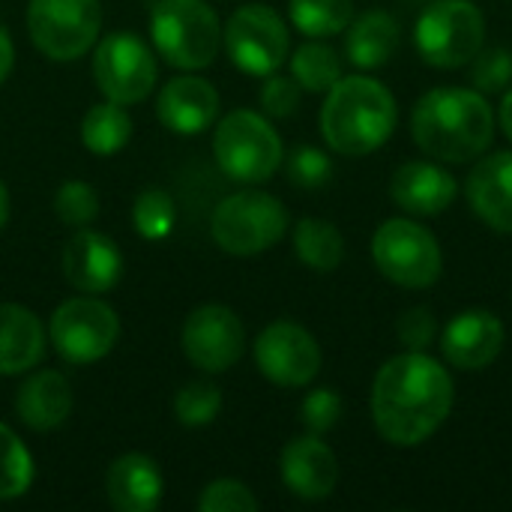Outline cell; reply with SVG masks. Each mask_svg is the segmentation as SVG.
Here are the masks:
<instances>
[{"label":"cell","mask_w":512,"mask_h":512,"mask_svg":"<svg viewBox=\"0 0 512 512\" xmlns=\"http://www.w3.org/2000/svg\"><path fill=\"white\" fill-rule=\"evenodd\" d=\"M453 408V378L426 351L390 357L372 384V420L384 441L417 447L429 441Z\"/></svg>","instance_id":"cell-1"},{"label":"cell","mask_w":512,"mask_h":512,"mask_svg":"<svg viewBox=\"0 0 512 512\" xmlns=\"http://www.w3.org/2000/svg\"><path fill=\"white\" fill-rule=\"evenodd\" d=\"M411 135L435 159L462 165L483 156L495 138V111L471 87H435L414 105Z\"/></svg>","instance_id":"cell-2"},{"label":"cell","mask_w":512,"mask_h":512,"mask_svg":"<svg viewBox=\"0 0 512 512\" xmlns=\"http://www.w3.org/2000/svg\"><path fill=\"white\" fill-rule=\"evenodd\" d=\"M318 120L330 150L342 156H369L390 141L399 111L393 93L381 81L348 75L327 90Z\"/></svg>","instance_id":"cell-3"},{"label":"cell","mask_w":512,"mask_h":512,"mask_svg":"<svg viewBox=\"0 0 512 512\" xmlns=\"http://www.w3.org/2000/svg\"><path fill=\"white\" fill-rule=\"evenodd\" d=\"M156 54L174 69H207L222 48V24L204 0H156L150 9Z\"/></svg>","instance_id":"cell-4"},{"label":"cell","mask_w":512,"mask_h":512,"mask_svg":"<svg viewBox=\"0 0 512 512\" xmlns=\"http://www.w3.org/2000/svg\"><path fill=\"white\" fill-rule=\"evenodd\" d=\"M213 156L219 171L246 186L267 183L282 165V138L273 123L249 108L225 114L213 135Z\"/></svg>","instance_id":"cell-5"},{"label":"cell","mask_w":512,"mask_h":512,"mask_svg":"<svg viewBox=\"0 0 512 512\" xmlns=\"http://www.w3.org/2000/svg\"><path fill=\"white\" fill-rule=\"evenodd\" d=\"M288 231L285 204L261 189H240L213 210L210 234L216 246L237 258H252L273 249Z\"/></svg>","instance_id":"cell-6"},{"label":"cell","mask_w":512,"mask_h":512,"mask_svg":"<svg viewBox=\"0 0 512 512\" xmlns=\"http://www.w3.org/2000/svg\"><path fill=\"white\" fill-rule=\"evenodd\" d=\"M486 42V18L474 0H435L414 24V45L435 69L468 66Z\"/></svg>","instance_id":"cell-7"},{"label":"cell","mask_w":512,"mask_h":512,"mask_svg":"<svg viewBox=\"0 0 512 512\" xmlns=\"http://www.w3.org/2000/svg\"><path fill=\"white\" fill-rule=\"evenodd\" d=\"M372 258L387 282L411 291L435 285L444 270L438 237L414 219H387L378 225Z\"/></svg>","instance_id":"cell-8"},{"label":"cell","mask_w":512,"mask_h":512,"mask_svg":"<svg viewBox=\"0 0 512 512\" xmlns=\"http://www.w3.org/2000/svg\"><path fill=\"white\" fill-rule=\"evenodd\" d=\"M48 339L66 363L87 366L114 351L120 339V318L105 300H99V294L69 297L54 309Z\"/></svg>","instance_id":"cell-9"},{"label":"cell","mask_w":512,"mask_h":512,"mask_svg":"<svg viewBox=\"0 0 512 512\" xmlns=\"http://www.w3.org/2000/svg\"><path fill=\"white\" fill-rule=\"evenodd\" d=\"M102 27L99 0H30L27 33L33 45L57 63L84 57Z\"/></svg>","instance_id":"cell-10"},{"label":"cell","mask_w":512,"mask_h":512,"mask_svg":"<svg viewBox=\"0 0 512 512\" xmlns=\"http://www.w3.org/2000/svg\"><path fill=\"white\" fill-rule=\"evenodd\" d=\"M93 81L99 93L120 105L147 99L159 78L153 48L132 30H117L93 45Z\"/></svg>","instance_id":"cell-11"},{"label":"cell","mask_w":512,"mask_h":512,"mask_svg":"<svg viewBox=\"0 0 512 512\" xmlns=\"http://www.w3.org/2000/svg\"><path fill=\"white\" fill-rule=\"evenodd\" d=\"M225 51L237 69L246 75H273L291 51V33L285 18L267 3H246L240 6L225 30H222Z\"/></svg>","instance_id":"cell-12"},{"label":"cell","mask_w":512,"mask_h":512,"mask_svg":"<svg viewBox=\"0 0 512 512\" xmlns=\"http://www.w3.org/2000/svg\"><path fill=\"white\" fill-rule=\"evenodd\" d=\"M180 345L195 369L207 375H222L240 363L246 351V330L234 309L207 303L189 312L180 333Z\"/></svg>","instance_id":"cell-13"},{"label":"cell","mask_w":512,"mask_h":512,"mask_svg":"<svg viewBox=\"0 0 512 512\" xmlns=\"http://www.w3.org/2000/svg\"><path fill=\"white\" fill-rule=\"evenodd\" d=\"M255 363L261 375L279 387H306L321 372V348L297 321H273L255 339Z\"/></svg>","instance_id":"cell-14"},{"label":"cell","mask_w":512,"mask_h":512,"mask_svg":"<svg viewBox=\"0 0 512 512\" xmlns=\"http://www.w3.org/2000/svg\"><path fill=\"white\" fill-rule=\"evenodd\" d=\"M63 276L81 294H105L123 276V255L108 234L75 228L63 249Z\"/></svg>","instance_id":"cell-15"},{"label":"cell","mask_w":512,"mask_h":512,"mask_svg":"<svg viewBox=\"0 0 512 512\" xmlns=\"http://www.w3.org/2000/svg\"><path fill=\"white\" fill-rule=\"evenodd\" d=\"M504 339L507 333L495 312L465 309L447 321L441 333V351L450 366L465 369V372H480L498 360Z\"/></svg>","instance_id":"cell-16"},{"label":"cell","mask_w":512,"mask_h":512,"mask_svg":"<svg viewBox=\"0 0 512 512\" xmlns=\"http://www.w3.org/2000/svg\"><path fill=\"white\" fill-rule=\"evenodd\" d=\"M282 483L291 495L303 501H324L333 495L339 483V462L336 453L321 441V435H303L285 444L279 459Z\"/></svg>","instance_id":"cell-17"},{"label":"cell","mask_w":512,"mask_h":512,"mask_svg":"<svg viewBox=\"0 0 512 512\" xmlns=\"http://www.w3.org/2000/svg\"><path fill=\"white\" fill-rule=\"evenodd\" d=\"M156 117L177 135H201L219 117V90L201 75H177L159 90Z\"/></svg>","instance_id":"cell-18"},{"label":"cell","mask_w":512,"mask_h":512,"mask_svg":"<svg viewBox=\"0 0 512 512\" xmlns=\"http://www.w3.org/2000/svg\"><path fill=\"white\" fill-rule=\"evenodd\" d=\"M459 195V183L435 162H405L393 171L390 198L411 216H438Z\"/></svg>","instance_id":"cell-19"},{"label":"cell","mask_w":512,"mask_h":512,"mask_svg":"<svg viewBox=\"0 0 512 512\" xmlns=\"http://www.w3.org/2000/svg\"><path fill=\"white\" fill-rule=\"evenodd\" d=\"M474 213L495 231L512 234V150L483 156L468 177Z\"/></svg>","instance_id":"cell-20"},{"label":"cell","mask_w":512,"mask_h":512,"mask_svg":"<svg viewBox=\"0 0 512 512\" xmlns=\"http://www.w3.org/2000/svg\"><path fill=\"white\" fill-rule=\"evenodd\" d=\"M105 492L117 512H153L162 504L165 480L150 456L126 453L111 462Z\"/></svg>","instance_id":"cell-21"},{"label":"cell","mask_w":512,"mask_h":512,"mask_svg":"<svg viewBox=\"0 0 512 512\" xmlns=\"http://www.w3.org/2000/svg\"><path fill=\"white\" fill-rule=\"evenodd\" d=\"M15 414L33 432H51L72 414V387L54 369H39L24 378L15 393Z\"/></svg>","instance_id":"cell-22"},{"label":"cell","mask_w":512,"mask_h":512,"mask_svg":"<svg viewBox=\"0 0 512 512\" xmlns=\"http://www.w3.org/2000/svg\"><path fill=\"white\" fill-rule=\"evenodd\" d=\"M45 324L18 303H0V375H24L45 354Z\"/></svg>","instance_id":"cell-23"},{"label":"cell","mask_w":512,"mask_h":512,"mask_svg":"<svg viewBox=\"0 0 512 512\" xmlns=\"http://www.w3.org/2000/svg\"><path fill=\"white\" fill-rule=\"evenodd\" d=\"M399 48V24L393 15L372 9L348 24L345 54L357 69H378L390 63Z\"/></svg>","instance_id":"cell-24"},{"label":"cell","mask_w":512,"mask_h":512,"mask_svg":"<svg viewBox=\"0 0 512 512\" xmlns=\"http://www.w3.org/2000/svg\"><path fill=\"white\" fill-rule=\"evenodd\" d=\"M129 138H132V117L126 105L105 99L87 108L81 120V144L93 156H114L129 144Z\"/></svg>","instance_id":"cell-25"},{"label":"cell","mask_w":512,"mask_h":512,"mask_svg":"<svg viewBox=\"0 0 512 512\" xmlns=\"http://www.w3.org/2000/svg\"><path fill=\"white\" fill-rule=\"evenodd\" d=\"M294 252L306 267L318 273H330L345 258V237L333 222L306 216L294 225Z\"/></svg>","instance_id":"cell-26"},{"label":"cell","mask_w":512,"mask_h":512,"mask_svg":"<svg viewBox=\"0 0 512 512\" xmlns=\"http://www.w3.org/2000/svg\"><path fill=\"white\" fill-rule=\"evenodd\" d=\"M291 24L309 36V39H327L354 21V3L351 0H291L288 3Z\"/></svg>","instance_id":"cell-27"},{"label":"cell","mask_w":512,"mask_h":512,"mask_svg":"<svg viewBox=\"0 0 512 512\" xmlns=\"http://www.w3.org/2000/svg\"><path fill=\"white\" fill-rule=\"evenodd\" d=\"M291 78L309 93H327L342 78V57L327 42H303L291 54Z\"/></svg>","instance_id":"cell-28"},{"label":"cell","mask_w":512,"mask_h":512,"mask_svg":"<svg viewBox=\"0 0 512 512\" xmlns=\"http://www.w3.org/2000/svg\"><path fill=\"white\" fill-rule=\"evenodd\" d=\"M33 456L24 441L0 423V501H15L33 486Z\"/></svg>","instance_id":"cell-29"},{"label":"cell","mask_w":512,"mask_h":512,"mask_svg":"<svg viewBox=\"0 0 512 512\" xmlns=\"http://www.w3.org/2000/svg\"><path fill=\"white\" fill-rule=\"evenodd\" d=\"M177 222V210H174V198L165 189H144L138 192L135 204H132V225L135 234L144 240H165L174 231Z\"/></svg>","instance_id":"cell-30"},{"label":"cell","mask_w":512,"mask_h":512,"mask_svg":"<svg viewBox=\"0 0 512 512\" xmlns=\"http://www.w3.org/2000/svg\"><path fill=\"white\" fill-rule=\"evenodd\" d=\"M222 411V390L210 381H189L174 396V417L186 429L210 426Z\"/></svg>","instance_id":"cell-31"},{"label":"cell","mask_w":512,"mask_h":512,"mask_svg":"<svg viewBox=\"0 0 512 512\" xmlns=\"http://www.w3.org/2000/svg\"><path fill=\"white\" fill-rule=\"evenodd\" d=\"M54 213L69 228H87L99 216V195L84 180H66L54 195Z\"/></svg>","instance_id":"cell-32"},{"label":"cell","mask_w":512,"mask_h":512,"mask_svg":"<svg viewBox=\"0 0 512 512\" xmlns=\"http://www.w3.org/2000/svg\"><path fill=\"white\" fill-rule=\"evenodd\" d=\"M471 78L480 93H501L512 81V51L504 45L480 48L471 60Z\"/></svg>","instance_id":"cell-33"},{"label":"cell","mask_w":512,"mask_h":512,"mask_svg":"<svg viewBox=\"0 0 512 512\" xmlns=\"http://www.w3.org/2000/svg\"><path fill=\"white\" fill-rule=\"evenodd\" d=\"M288 177L300 189H318L333 177V159L312 144H300L288 156Z\"/></svg>","instance_id":"cell-34"},{"label":"cell","mask_w":512,"mask_h":512,"mask_svg":"<svg viewBox=\"0 0 512 512\" xmlns=\"http://www.w3.org/2000/svg\"><path fill=\"white\" fill-rule=\"evenodd\" d=\"M198 510L201 512H255L258 510V498L252 495V489L240 480H213L204 486L201 498H198Z\"/></svg>","instance_id":"cell-35"},{"label":"cell","mask_w":512,"mask_h":512,"mask_svg":"<svg viewBox=\"0 0 512 512\" xmlns=\"http://www.w3.org/2000/svg\"><path fill=\"white\" fill-rule=\"evenodd\" d=\"M342 417V396L330 387L312 390L300 405V420L312 435H327Z\"/></svg>","instance_id":"cell-36"},{"label":"cell","mask_w":512,"mask_h":512,"mask_svg":"<svg viewBox=\"0 0 512 512\" xmlns=\"http://www.w3.org/2000/svg\"><path fill=\"white\" fill-rule=\"evenodd\" d=\"M300 84L294 78H285V75H264V84H261V108L264 114L270 117H291L297 108H300Z\"/></svg>","instance_id":"cell-37"},{"label":"cell","mask_w":512,"mask_h":512,"mask_svg":"<svg viewBox=\"0 0 512 512\" xmlns=\"http://www.w3.org/2000/svg\"><path fill=\"white\" fill-rule=\"evenodd\" d=\"M396 333H399V339H402V345L408 351H426L438 336V324H435V315L429 309L417 306V309H408L399 318Z\"/></svg>","instance_id":"cell-38"},{"label":"cell","mask_w":512,"mask_h":512,"mask_svg":"<svg viewBox=\"0 0 512 512\" xmlns=\"http://www.w3.org/2000/svg\"><path fill=\"white\" fill-rule=\"evenodd\" d=\"M12 63H15V45H12V39H9L6 27H0V84L9 78Z\"/></svg>","instance_id":"cell-39"},{"label":"cell","mask_w":512,"mask_h":512,"mask_svg":"<svg viewBox=\"0 0 512 512\" xmlns=\"http://www.w3.org/2000/svg\"><path fill=\"white\" fill-rule=\"evenodd\" d=\"M501 129H504V135L512 141V90L504 93V102H501Z\"/></svg>","instance_id":"cell-40"},{"label":"cell","mask_w":512,"mask_h":512,"mask_svg":"<svg viewBox=\"0 0 512 512\" xmlns=\"http://www.w3.org/2000/svg\"><path fill=\"white\" fill-rule=\"evenodd\" d=\"M6 222H9V189L0 180V231L6 228Z\"/></svg>","instance_id":"cell-41"}]
</instances>
